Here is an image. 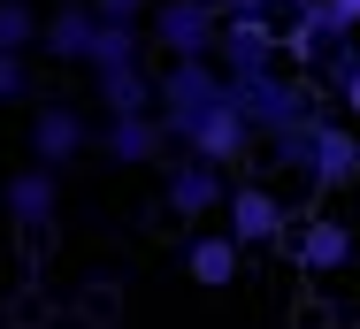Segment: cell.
Listing matches in <instances>:
<instances>
[{
  "mask_svg": "<svg viewBox=\"0 0 360 329\" xmlns=\"http://www.w3.org/2000/svg\"><path fill=\"white\" fill-rule=\"evenodd\" d=\"M276 161H284V169H307L314 192H345L360 176V138H353V123H345L338 108H314V115L276 146Z\"/></svg>",
  "mask_w": 360,
  "mask_h": 329,
  "instance_id": "cell-1",
  "label": "cell"
},
{
  "mask_svg": "<svg viewBox=\"0 0 360 329\" xmlns=\"http://www.w3.org/2000/svg\"><path fill=\"white\" fill-rule=\"evenodd\" d=\"M230 100L245 108V123H253V138H269V146H284L307 115H314V100L291 84L284 69H269V77H230Z\"/></svg>",
  "mask_w": 360,
  "mask_h": 329,
  "instance_id": "cell-2",
  "label": "cell"
},
{
  "mask_svg": "<svg viewBox=\"0 0 360 329\" xmlns=\"http://www.w3.org/2000/svg\"><path fill=\"white\" fill-rule=\"evenodd\" d=\"M222 92H230V69H222V62H161V84H153V115H161L169 146H176V131H184L192 115H207Z\"/></svg>",
  "mask_w": 360,
  "mask_h": 329,
  "instance_id": "cell-3",
  "label": "cell"
},
{
  "mask_svg": "<svg viewBox=\"0 0 360 329\" xmlns=\"http://www.w3.org/2000/svg\"><path fill=\"white\" fill-rule=\"evenodd\" d=\"M153 46H161L169 62H215L222 8L215 0H161V8H153Z\"/></svg>",
  "mask_w": 360,
  "mask_h": 329,
  "instance_id": "cell-4",
  "label": "cell"
},
{
  "mask_svg": "<svg viewBox=\"0 0 360 329\" xmlns=\"http://www.w3.org/2000/svg\"><path fill=\"white\" fill-rule=\"evenodd\" d=\"M222 214H230V238H238L245 253H253V245H291V238H299L284 192H276V184H261V176H253V184H238Z\"/></svg>",
  "mask_w": 360,
  "mask_h": 329,
  "instance_id": "cell-5",
  "label": "cell"
},
{
  "mask_svg": "<svg viewBox=\"0 0 360 329\" xmlns=\"http://www.w3.org/2000/svg\"><path fill=\"white\" fill-rule=\"evenodd\" d=\"M230 192H238V184H230V169H215V161H192V153H184V161L161 169V199H169L176 222H207V214H222Z\"/></svg>",
  "mask_w": 360,
  "mask_h": 329,
  "instance_id": "cell-6",
  "label": "cell"
},
{
  "mask_svg": "<svg viewBox=\"0 0 360 329\" xmlns=\"http://www.w3.org/2000/svg\"><path fill=\"white\" fill-rule=\"evenodd\" d=\"M176 146H184L192 161H215V169H238V153L253 146V123H245V108H238V100L222 92V100L207 108V115H192V123L176 131Z\"/></svg>",
  "mask_w": 360,
  "mask_h": 329,
  "instance_id": "cell-7",
  "label": "cell"
},
{
  "mask_svg": "<svg viewBox=\"0 0 360 329\" xmlns=\"http://www.w3.org/2000/svg\"><path fill=\"white\" fill-rule=\"evenodd\" d=\"M291 261H299V276H345L353 268V253H360V230L353 222H338V214H314V222H299V238L284 245Z\"/></svg>",
  "mask_w": 360,
  "mask_h": 329,
  "instance_id": "cell-8",
  "label": "cell"
},
{
  "mask_svg": "<svg viewBox=\"0 0 360 329\" xmlns=\"http://www.w3.org/2000/svg\"><path fill=\"white\" fill-rule=\"evenodd\" d=\"M215 62L230 77H269L284 62V23H253V15H222V46Z\"/></svg>",
  "mask_w": 360,
  "mask_h": 329,
  "instance_id": "cell-9",
  "label": "cell"
},
{
  "mask_svg": "<svg viewBox=\"0 0 360 329\" xmlns=\"http://www.w3.org/2000/svg\"><path fill=\"white\" fill-rule=\"evenodd\" d=\"M84 146H92V123H84V108H62V100L31 108V161H39V169H70Z\"/></svg>",
  "mask_w": 360,
  "mask_h": 329,
  "instance_id": "cell-10",
  "label": "cell"
},
{
  "mask_svg": "<svg viewBox=\"0 0 360 329\" xmlns=\"http://www.w3.org/2000/svg\"><path fill=\"white\" fill-rule=\"evenodd\" d=\"M0 207H8V222L15 230H46L54 222V207H62V169H8V184H0Z\"/></svg>",
  "mask_w": 360,
  "mask_h": 329,
  "instance_id": "cell-11",
  "label": "cell"
},
{
  "mask_svg": "<svg viewBox=\"0 0 360 329\" xmlns=\"http://www.w3.org/2000/svg\"><path fill=\"white\" fill-rule=\"evenodd\" d=\"M100 153L115 169H146V161L169 153V131H161V115H108L100 123Z\"/></svg>",
  "mask_w": 360,
  "mask_h": 329,
  "instance_id": "cell-12",
  "label": "cell"
},
{
  "mask_svg": "<svg viewBox=\"0 0 360 329\" xmlns=\"http://www.w3.org/2000/svg\"><path fill=\"white\" fill-rule=\"evenodd\" d=\"M238 268H245V245H238L230 230H192V238H184V276H192L200 291H230Z\"/></svg>",
  "mask_w": 360,
  "mask_h": 329,
  "instance_id": "cell-13",
  "label": "cell"
},
{
  "mask_svg": "<svg viewBox=\"0 0 360 329\" xmlns=\"http://www.w3.org/2000/svg\"><path fill=\"white\" fill-rule=\"evenodd\" d=\"M330 46H338V31H330V8H322V0H307V8H291V15H284V62L291 69L330 62Z\"/></svg>",
  "mask_w": 360,
  "mask_h": 329,
  "instance_id": "cell-14",
  "label": "cell"
},
{
  "mask_svg": "<svg viewBox=\"0 0 360 329\" xmlns=\"http://www.w3.org/2000/svg\"><path fill=\"white\" fill-rule=\"evenodd\" d=\"M92 39H100V15H92V0H70V8H54L46 15V54L54 62H92Z\"/></svg>",
  "mask_w": 360,
  "mask_h": 329,
  "instance_id": "cell-15",
  "label": "cell"
},
{
  "mask_svg": "<svg viewBox=\"0 0 360 329\" xmlns=\"http://www.w3.org/2000/svg\"><path fill=\"white\" fill-rule=\"evenodd\" d=\"M153 84H161V69H108V77H92V92H100V108L108 115H153Z\"/></svg>",
  "mask_w": 360,
  "mask_h": 329,
  "instance_id": "cell-16",
  "label": "cell"
},
{
  "mask_svg": "<svg viewBox=\"0 0 360 329\" xmlns=\"http://www.w3.org/2000/svg\"><path fill=\"white\" fill-rule=\"evenodd\" d=\"M146 62V39H139V23H100V39H92V77H108V69H131Z\"/></svg>",
  "mask_w": 360,
  "mask_h": 329,
  "instance_id": "cell-17",
  "label": "cell"
},
{
  "mask_svg": "<svg viewBox=\"0 0 360 329\" xmlns=\"http://www.w3.org/2000/svg\"><path fill=\"white\" fill-rule=\"evenodd\" d=\"M322 84H330V100H338V108L360 123V46H353V39H338V46H330V62H322Z\"/></svg>",
  "mask_w": 360,
  "mask_h": 329,
  "instance_id": "cell-18",
  "label": "cell"
},
{
  "mask_svg": "<svg viewBox=\"0 0 360 329\" xmlns=\"http://www.w3.org/2000/svg\"><path fill=\"white\" fill-rule=\"evenodd\" d=\"M46 39V15L31 0H0V54H31Z\"/></svg>",
  "mask_w": 360,
  "mask_h": 329,
  "instance_id": "cell-19",
  "label": "cell"
},
{
  "mask_svg": "<svg viewBox=\"0 0 360 329\" xmlns=\"http://www.w3.org/2000/svg\"><path fill=\"white\" fill-rule=\"evenodd\" d=\"M153 8H161V0H92L100 23H153Z\"/></svg>",
  "mask_w": 360,
  "mask_h": 329,
  "instance_id": "cell-20",
  "label": "cell"
},
{
  "mask_svg": "<svg viewBox=\"0 0 360 329\" xmlns=\"http://www.w3.org/2000/svg\"><path fill=\"white\" fill-rule=\"evenodd\" d=\"M23 92H31V62H23V54H0V108L23 100Z\"/></svg>",
  "mask_w": 360,
  "mask_h": 329,
  "instance_id": "cell-21",
  "label": "cell"
},
{
  "mask_svg": "<svg viewBox=\"0 0 360 329\" xmlns=\"http://www.w3.org/2000/svg\"><path fill=\"white\" fill-rule=\"evenodd\" d=\"M222 15H253V23H284L291 0H222Z\"/></svg>",
  "mask_w": 360,
  "mask_h": 329,
  "instance_id": "cell-22",
  "label": "cell"
},
{
  "mask_svg": "<svg viewBox=\"0 0 360 329\" xmlns=\"http://www.w3.org/2000/svg\"><path fill=\"white\" fill-rule=\"evenodd\" d=\"M322 8H330V31H338V39L360 31V0H322Z\"/></svg>",
  "mask_w": 360,
  "mask_h": 329,
  "instance_id": "cell-23",
  "label": "cell"
},
{
  "mask_svg": "<svg viewBox=\"0 0 360 329\" xmlns=\"http://www.w3.org/2000/svg\"><path fill=\"white\" fill-rule=\"evenodd\" d=\"M291 8H307V0H291Z\"/></svg>",
  "mask_w": 360,
  "mask_h": 329,
  "instance_id": "cell-24",
  "label": "cell"
},
{
  "mask_svg": "<svg viewBox=\"0 0 360 329\" xmlns=\"http://www.w3.org/2000/svg\"><path fill=\"white\" fill-rule=\"evenodd\" d=\"M299 329H314V322H299Z\"/></svg>",
  "mask_w": 360,
  "mask_h": 329,
  "instance_id": "cell-25",
  "label": "cell"
},
{
  "mask_svg": "<svg viewBox=\"0 0 360 329\" xmlns=\"http://www.w3.org/2000/svg\"><path fill=\"white\" fill-rule=\"evenodd\" d=\"M215 8H222V0H215Z\"/></svg>",
  "mask_w": 360,
  "mask_h": 329,
  "instance_id": "cell-26",
  "label": "cell"
}]
</instances>
